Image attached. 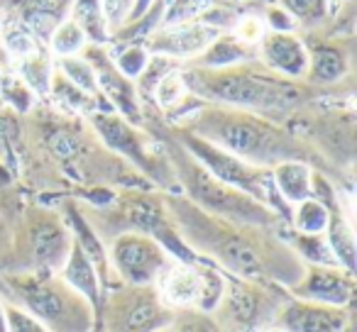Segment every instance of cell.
Returning <instances> with one entry per match:
<instances>
[{
    "mask_svg": "<svg viewBox=\"0 0 357 332\" xmlns=\"http://www.w3.org/2000/svg\"><path fill=\"white\" fill-rule=\"evenodd\" d=\"M186 132L225 149L243 161L269 169L289 159H301L303 149L284 129L255 113L235 108H199Z\"/></svg>",
    "mask_w": 357,
    "mask_h": 332,
    "instance_id": "cell-1",
    "label": "cell"
},
{
    "mask_svg": "<svg viewBox=\"0 0 357 332\" xmlns=\"http://www.w3.org/2000/svg\"><path fill=\"white\" fill-rule=\"evenodd\" d=\"M189 90L213 103L233 105L235 110L255 115H287L301 100V90L284 79L233 66V69L184 71Z\"/></svg>",
    "mask_w": 357,
    "mask_h": 332,
    "instance_id": "cell-2",
    "label": "cell"
},
{
    "mask_svg": "<svg viewBox=\"0 0 357 332\" xmlns=\"http://www.w3.org/2000/svg\"><path fill=\"white\" fill-rule=\"evenodd\" d=\"M176 159L178 171L184 174V184L189 196L194 198L196 205L208 210L213 218L233 220V223L240 225H272L277 220L274 210H269L267 205L257 203L255 198L240 193V191L230 189V186L220 184L201 164H196L184 149H181V157Z\"/></svg>",
    "mask_w": 357,
    "mask_h": 332,
    "instance_id": "cell-3",
    "label": "cell"
},
{
    "mask_svg": "<svg viewBox=\"0 0 357 332\" xmlns=\"http://www.w3.org/2000/svg\"><path fill=\"white\" fill-rule=\"evenodd\" d=\"M181 149L194 159L196 164H201L213 179H218L220 184L230 186V189L240 191V193L250 196L257 203L272 208V198H277V191L272 184V171L259 169L252 164L243 161V159L233 157L225 149L215 147V144L206 142V139L196 137L191 132H181Z\"/></svg>",
    "mask_w": 357,
    "mask_h": 332,
    "instance_id": "cell-4",
    "label": "cell"
},
{
    "mask_svg": "<svg viewBox=\"0 0 357 332\" xmlns=\"http://www.w3.org/2000/svg\"><path fill=\"white\" fill-rule=\"evenodd\" d=\"M22 303L50 332H89L91 306L59 278L30 281L20 288Z\"/></svg>",
    "mask_w": 357,
    "mask_h": 332,
    "instance_id": "cell-5",
    "label": "cell"
},
{
    "mask_svg": "<svg viewBox=\"0 0 357 332\" xmlns=\"http://www.w3.org/2000/svg\"><path fill=\"white\" fill-rule=\"evenodd\" d=\"M172 254L144 232H123L113 239L108 249V264L120 281L130 286L147 288L157 283L164 269L172 264Z\"/></svg>",
    "mask_w": 357,
    "mask_h": 332,
    "instance_id": "cell-6",
    "label": "cell"
},
{
    "mask_svg": "<svg viewBox=\"0 0 357 332\" xmlns=\"http://www.w3.org/2000/svg\"><path fill=\"white\" fill-rule=\"evenodd\" d=\"M84 59L91 64L96 74V84H98V93L105 95L110 100L115 110L120 113V118H125L128 122H139L142 113H139V100L135 84L130 79H125L118 69H115L110 54L98 45L84 47Z\"/></svg>",
    "mask_w": 357,
    "mask_h": 332,
    "instance_id": "cell-7",
    "label": "cell"
},
{
    "mask_svg": "<svg viewBox=\"0 0 357 332\" xmlns=\"http://www.w3.org/2000/svg\"><path fill=\"white\" fill-rule=\"evenodd\" d=\"M298 301L347 308L355 296V274L340 267H308L294 286Z\"/></svg>",
    "mask_w": 357,
    "mask_h": 332,
    "instance_id": "cell-8",
    "label": "cell"
},
{
    "mask_svg": "<svg viewBox=\"0 0 357 332\" xmlns=\"http://www.w3.org/2000/svg\"><path fill=\"white\" fill-rule=\"evenodd\" d=\"M347 322L350 315L345 308L321 306L296 298L279 310L274 327L282 332H347Z\"/></svg>",
    "mask_w": 357,
    "mask_h": 332,
    "instance_id": "cell-9",
    "label": "cell"
},
{
    "mask_svg": "<svg viewBox=\"0 0 357 332\" xmlns=\"http://www.w3.org/2000/svg\"><path fill=\"white\" fill-rule=\"evenodd\" d=\"M257 56H262L264 66L279 79H306L308 74V49L291 32L267 30L259 37Z\"/></svg>",
    "mask_w": 357,
    "mask_h": 332,
    "instance_id": "cell-10",
    "label": "cell"
},
{
    "mask_svg": "<svg viewBox=\"0 0 357 332\" xmlns=\"http://www.w3.org/2000/svg\"><path fill=\"white\" fill-rule=\"evenodd\" d=\"M218 35V30L204 25V22H191V25L181 27H157L144 47L149 54L167 56L174 61L191 59V56H199Z\"/></svg>",
    "mask_w": 357,
    "mask_h": 332,
    "instance_id": "cell-11",
    "label": "cell"
},
{
    "mask_svg": "<svg viewBox=\"0 0 357 332\" xmlns=\"http://www.w3.org/2000/svg\"><path fill=\"white\" fill-rule=\"evenodd\" d=\"M91 125L98 132V137L108 144L113 152L128 157L130 161H135L139 169H144L147 174H152V157H149L147 147H144V137L135 129L132 122H128L125 118H120L118 113L110 110H96L91 113Z\"/></svg>",
    "mask_w": 357,
    "mask_h": 332,
    "instance_id": "cell-12",
    "label": "cell"
},
{
    "mask_svg": "<svg viewBox=\"0 0 357 332\" xmlns=\"http://www.w3.org/2000/svg\"><path fill=\"white\" fill-rule=\"evenodd\" d=\"M32 237V249H35V259L40 267L52 269V271H59L64 267L66 257H69V249L74 237L69 235V230L54 218V215H42V218L32 220L30 228Z\"/></svg>",
    "mask_w": 357,
    "mask_h": 332,
    "instance_id": "cell-13",
    "label": "cell"
},
{
    "mask_svg": "<svg viewBox=\"0 0 357 332\" xmlns=\"http://www.w3.org/2000/svg\"><path fill=\"white\" fill-rule=\"evenodd\" d=\"M201 291L199 262L186 264L174 259L162 276L157 278V296L169 308H189L196 306Z\"/></svg>",
    "mask_w": 357,
    "mask_h": 332,
    "instance_id": "cell-14",
    "label": "cell"
},
{
    "mask_svg": "<svg viewBox=\"0 0 357 332\" xmlns=\"http://www.w3.org/2000/svg\"><path fill=\"white\" fill-rule=\"evenodd\" d=\"M59 281L66 283L74 293H79L91 308H98L100 306V276L96 271V267L89 262L81 247L76 242H71L69 249V257H66L64 267L59 269Z\"/></svg>",
    "mask_w": 357,
    "mask_h": 332,
    "instance_id": "cell-15",
    "label": "cell"
},
{
    "mask_svg": "<svg viewBox=\"0 0 357 332\" xmlns=\"http://www.w3.org/2000/svg\"><path fill=\"white\" fill-rule=\"evenodd\" d=\"M311 166L303 159H289L272 166V184L277 196L287 205H296L311 198Z\"/></svg>",
    "mask_w": 357,
    "mask_h": 332,
    "instance_id": "cell-16",
    "label": "cell"
},
{
    "mask_svg": "<svg viewBox=\"0 0 357 332\" xmlns=\"http://www.w3.org/2000/svg\"><path fill=\"white\" fill-rule=\"evenodd\" d=\"M255 56L257 49L252 45H245L235 35H218L199 54V69H233V66H245Z\"/></svg>",
    "mask_w": 357,
    "mask_h": 332,
    "instance_id": "cell-17",
    "label": "cell"
},
{
    "mask_svg": "<svg viewBox=\"0 0 357 332\" xmlns=\"http://www.w3.org/2000/svg\"><path fill=\"white\" fill-rule=\"evenodd\" d=\"M350 69V59L342 47L316 45L308 52V74L306 79L313 84H335Z\"/></svg>",
    "mask_w": 357,
    "mask_h": 332,
    "instance_id": "cell-18",
    "label": "cell"
},
{
    "mask_svg": "<svg viewBox=\"0 0 357 332\" xmlns=\"http://www.w3.org/2000/svg\"><path fill=\"white\" fill-rule=\"evenodd\" d=\"M326 239H328V247H331L333 257H335L337 267L355 274V264H357L355 232H352L350 220L342 215L340 205L331 208V223H328V230H326Z\"/></svg>",
    "mask_w": 357,
    "mask_h": 332,
    "instance_id": "cell-19",
    "label": "cell"
},
{
    "mask_svg": "<svg viewBox=\"0 0 357 332\" xmlns=\"http://www.w3.org/2000/svg\"><path fill=\"white\" fill-rule=\"evenodd\" d=\"M294 225V232L298 235H326L328 223H331V208L323 205L316 198H306L301 203L294 205L289 213Z\"/></svg>",
    "mask_w": 357,
    "mask_h": 332,
    "instance_id": "cell-20",
    "label": "cell"
},
{
    "mask_svg": "<svg viewBox=\"0 0 357 332\" xmlns=\"http://www.w3.org/2000/svg\"><path fill=\"white\" fill-rule=\"evenodd\" d=\"M71 10H74L71 20L84 30L86 40L98 47L108 42V25H105L103 10H100V0H76Z\"/></svg>",
    "mask_w": 357,
    "mask_h": 332,
    "instance_id": "cell-21",
    "label": "cell"
},
{
    "mask_svg": "<svg viewBox=\"0 0 357 332\" xmlns=\"http://www.w3.org/2000/svg\"><path fill=\"white\" fill-rule=\"evenodd\" d=\"M199 276H201V291H199L196 308L204 313L218 310L223 306L225 293H228V278L215 267H208V264H199Z\"/></svg>",
    "mask_w": 357,
    "mask_h": 332,
    "instance_id": "cell-22",
    "label": "cell"
},
{
    "mask_svg": "<svg viewBox=\"0 0 357 332\" xmlns=\"http://www.w3.org/2000/svg\"><path fill=\"white\" fill-rule=\"evenodd\" d=\"M213 6L215 0H172L159 17V27H181L199 22Z\"/></svg>",
    "mask_w": 357,
    "mask_h": 332,
    "instance_id": "cell-23",
    "label": "cell"
},
{
    "mask_svg": "<svg viewBox=\"0 0 357 332\" xmlns=\"http://www.w3.org/2000/svg\"><path fill=\"white\" fill-rule=\"evenodd\" d=\"M164 313L152 298H144L137 301L128 313H125L123 320V332H154L157 327L164 325Z\"/></svg>",
    "mask_w": 357,
    "mask_h": 332,
    "instance_id": "cell-24",
    "label": "cell"
},
{
    "mask_svg": "<svg viewBox=\"0 0 357 332\" xmlns=\"http://www.w3.org/2000/svg\"><path fill=\"white\" fill-rule=\"evenodd\" d=\"M291 244L298 257L306 259L311 267H337L331 247H328L326 235H298L294 232Z\"/></svg>",
    "mask_w": 357,
    "mask_h": 332,
    "instance_id": "cell-25",
    "label": "cell"
},
{
    "mask_svg": "<svg viewBox=\"0 0 357 332\" xmlns=\"http://www.w3.org/2000/svg\"><path fill=\"white\" fill-rule=\"evenodd\" d=\"M186 95H189V86H186L184 71L174 69V71H169L162 81H159V86L154 88L152 98L159 103V108L174 110V108H178V105L184 103Z\"/></svg>",
    "mask_w": 357,
    "mask_h": 332,
    "instance_id": "cell-26",
    "label": "cell"
},
{
    "mask_svg": "<svg viewBox=\"0 0 357 332\" xmlns=\"http://www.w3.org/2000/svg\"><path fill=\"white\" fill-rule=\"evenodd\" d=\"M59 71L69 84H74L76 88H81L89 95H98V84H96V74L91 69V64L84 56H64L59 61Z\"/></svg>",
    "mask_w": 357,
    "mask_h": 332,
    "instance_id": "cell-27",
    "label": "cell"
},
{
    "mask_svg": "<svg viewBox=\"0 0 357 332\" xmlns=\"http://www.w3.org/2000/svg\"><path fill=\"white\" fill-rule=\"evenodd\" d=\"M3 45H6L8 54L15 56V59H30L37 52V37L27 30L22 22H13V25H3Z\"/></svg>",
    "mask_w": 357,
    "mask_h": 332,
    "instance_id": "cell-28",
    "label": "cell"
},
{
    "mask_svg": "<svg viewBox=\"0 0 357 332\" xmlns=\"http://www.w3.org/2000/svg\"><path fill=\"white\" fill-rule=\"evenodd\" d=\"M50 45L61 59H64V56H76L86 47V35L74 20H64L56 25L54 32H52Z\"/></svg>",
    "mask_w": 357,
    "mask_h": 332,
    "instance_id": "cell-29",
    "label": "cell"
},
{
    "mask_svg": "<svg viewBox=\"0 0 357 332\" xmlns=\"http://www.w3.org/2000/svg\"><path fill=\"white\" fill-rule=\"evenodd\" d=\"M50 93L54 95L56 100H61L64 108H71V110H91L93 108V95L84 93L81 88H76L74 84L64 79L59 71H54L50 79Z\"/></svg>",
    "mask_w": 357,
    "mask_h": 332,
    "instance_id": "cell-30",
    "label": "cell"
},
{
    "mask_svg": "<svg viewBox=\"0 0 357 332\" xmlns=\"http://www.w3.org/2000/svg\"><path fill=\"white\" fill-rule=\"evenodd\" d=\"M176 69V61L174 59H167V56H159V54H152L147 61V66H144V71L139 74L137 79V86H135V90H137V98L142 95V98H152L154 95V88L159 86V81L164 79V76L169 74V71Z\"/></svg>",
    "mask_w": 357,
    "mask_h": 332,
    "instance_id": "cell-31",
    "label": "cell"
},
{
    "mask_svg": "<svg viewBox=\"0 0 357 332\" xmlns=\"http://www.w3.org/2000/svg\"><path fill=\"white\" fill-rule=\"evenodd\" d=\"M149 52L144 45H128V47H120V52H115V56H110L115 64V69L130 81H137L139 74L144 71L149 61Z\"/></svg>",
    "mask_w": 357,
    "mask_h": 332,
    "instance_id": "cell-32",
    "label": "cell"
},
{
    "mask_svg": "<svg viewBox=\"0 0 357 332\" xmlns=\"http://www.w3.org/2000/svg\"><path fill=\"white\" fill-rule=\"evenodd\" d=\"M223 303L228 306L230 315L235 317L238 322H252L255 313H257V298L243 286V283H228V293H225Z\"/></svg>",
    "mask_w": 357,
    "mask_h": 332,
    "instance_id": "cell-33",
    "label": "cell"
},
{
    "mask_svg": "<svg viewBox=\"0 0 357 332\" xmlns=\"http://www.w3.org/2000/svg\"><path fill=\"white\" fill-rule=\"evenodd\" d=\"M20 74H22V81L27 84V88L30 90H37V93H50V64H47L45 56L37 52L35 56H30V59H22L20 61Z\"/></svg>",
    "mask_w": 357,
    "mask_h": 332,
    "instance_id": "cell-34",
    "label": "cell"
},
{
    "mask_svg": "<svg viewBox=\"0 0 357 332\" xmlns=\"http://www.w3.org/2000/svg\"><path fill=\"white\" fill-rule=\"evenodd\" d=\"M0 95L17 108L20 113H27L32 108V100H35V93L27 88V84L22 79H13V76H3V88H0Z\"/></svg>",
    "mask_w": 357,
    "mask_h": 332,
    "instance_id": "cell-35",
    "label": "cell"
},
{
    "mask_svg": "<svg viewBox=\"0 0 357 332\" xmlns=\"http://www.w3.org/2000/svg\"><path fill=\"white\" fill-rule=\"evenodd\" d=\"M6 310V325L8 332H50L35 315L25 310V308H17V306H3Z\"/></svg>",
    "mask_w": 357,
    "mask_h": 332,
    "instance_id": "cell-36",
    "label": "cell"
},
{
    "mask_svg": "<svg viewBox=\"0 0 357 332\" xmlns=\"http://www.w3.org/2000/svg\"><path fill=\"white\" fill-rule=\"evenodd\" d=\"M284 10L294 17V20H316L326 10V0H282Z\"/></svg>",
    "mask_w": 357,
    "mask_h": 332,
    "instance_id": "cell-37",
    "label": "cell"
},
{
    "mask_svg": "<svg viewBox=\"0 0 357 332\" xmlns=\"http://www.w3.org/2000/svg\"><path fill=\"white\" fill-rule=\"evenodd\" d=\"M130 8H132V0H100V10H103L108 32L120 30L128 22Z\"/></svg>",
    "mask_w": 357,
    "mask_h": 332,
    "instance_id": "cell-38",
    "label": "cell"
},
{
    "mask_svg": "<svg viewBox=\"0 0 357 332\" xmlns=\"http://www.w3.org/2000/svg\"><path fill=\"white\" fill-rule=\"evenodd\" d=\"M267 22L272 32H291L294 25H296V20H294L284 8H272V10L267 13Z\"/></svg>",
    "mask_w": 357,
    "mask_h": 332,
    "instance_id": "cell-39",
    "label": "cell"
},
{
    "mask_svg": "<svg viewBox=\"0 0 357 332\" xmlns=\"http://www.w3.org/2000/svg\"><path fill=\"white\" fill-rule=\"evenodd\" d=\"M52 149H54L59 157H71V154L79 149V144L74 142V137L71 134H66V132H59V134H54V139H52Z\"/></svg>",
    "mask_w": 357,
    "mask_h": 332,
    "instance_id": "cell-40",
    "label": "cell"
},
{
    "mask_svg": "<svg viewBox=\"0 0 357 332\" xmlns=\"http://www.w3.org/2000/svg\"><path fill=\"white\" fill-rule=\"evenodd\" d=\"M154 3H157V0H132V8H130V15H128V22H125V25H132V22L147 17L149 8H152Z\"/></svg>",
    "mask_w": 357,
    "mask_h": 332,
    "instance_id": "cell-41",
    "label": "cell"
},
{
    "mask_svg": "<svg viewBox=\"0 0 357 332\" xmlns=\"http://www.w3.org/2000/svg\"><path fill=\"white\" fill-rule=\"evenodd\" d=\"M0 332H8V325H6V310H3V303H0Z\"/></svg>",
    "mask_w": 357,
    "mask_h": 332,
    "instance_id": "cell-42",
    "label": "cell"
},
{
    "mask_svg": "<svg viewBox=\"0 0 357 332\" xmlns=\"http://www.w3.org/2000/svg\"><path fill=\"white\" fill-rule=\"evenodd\" d=\"M264 332H282L279 327H269V330H264Z\"/></svg>",
    "mask_w": 357,
    "mask_h": 332,
    "instance_id": "cell-43",
    "label": "cell"
},
{
    "mask_svg": "<svg viewBox=\"0 0 357 332\" xmlns=\"http://www.w3.org/2000/svg\"><path fill=\"white\" fill-rule=\"evenodd\" d=\"M0 88H3V71H0Z\"/></svg>",
    "mask_w": 357,
    "mask_h": 332,
    "instance_id": "cell-44",
    "label": "cell"
}]
</instances>
